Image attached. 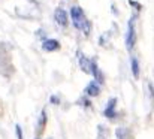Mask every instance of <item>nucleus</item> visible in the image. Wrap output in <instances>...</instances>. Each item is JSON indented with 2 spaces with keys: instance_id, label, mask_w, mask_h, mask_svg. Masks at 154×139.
Listing matches in <instances>:
<instances>
[{
  "instance_id": "obj_1",
  "label": "nucleus",
  "mask_w": 154,
  "mask_h": 139,
  "mask_svg": "<svg viewBox=\"0 0 154 139\" xmlns=\"http://www.w3.org/2000/svg\"><path fill=\"white\" fill-rule=\"evenodd\" d=\"M70 20H72V24L76 30L82 32L85 36H88L91 33V23L90 20L85 17V12L81 6L75 5L70 8Z\"/></svg>"
},
{
  "instance_id": "obj_2",
  "label": "nucleus",
  "mask_w": 154,
  "mask_h": 139,
  "mask_svg": "<svg viewBox=\"0 0 154 139\" xmlns=\"http://www.w3.org/2000/svg\"><path fill=\"white\" fill-rule=\"evenodd\" d=\"M11 54H12V45L8 42H0V75L5 78H11L14 73Z\"/></svg>"
},
{
  "instance_id": "obj_3",
  "label": "nucleus",
  "mask_w": 154,
  "mask_h": 139,
  "mask_svg": "<svg viewBox=\"0 0 154 139\" xmlns=\"http://www.w3.org/2000/svg\"><path fill=\"white\" fill-rule=\"evenodd\" d=\"M135 18H136V14L129 20L127 23V32H126V46H127V51H133L135 44H136V30H135Z\"/></svg>"
},
{
  "instance_id": "obj_4",
  "label": "nucleus",
  "mask_w": 154,
  "mask_h": 139,
  "mask_svg": "<svg viewBox=\"0 0 154 139\" xmlns=\"http://www.w3.org/2000/svg\"><path fill=\"white\" fill-rule=\"evenodd\" d=\"M54 21L57 26L66 29L69 26V14L63 8H55L54 9Z\"/></svg>"
},
{
  "instance_id": "obj_5",
  "label": "nucleus",
  "mask_w": 154,
  "mask_h": 139,
  "mask_svg": "<svg viewBox=\"0 0 154 139\" xmlns=\"http://www.w3.org/2000/svg\"><path fill=\"white\" fill-rule=\"evenodd\" d=\"M41 46H42V51H45V52H57V51H60L61 44L54 38H47Z\"/></svg>"
},
{
  "instance_id": "obj_6",
  "label": "nucleus",
  "mask_w": 154,
  "mask_h": 139,
  "mask_svg": "<svg viewBox=\"0 0 154 139\" xmlns=\"http://www.w3.org/2000/svg\"><path fill=\"white\" fill-rule=\"evenodd\" d=\"M76 57H78V64H79L81 70L85 72V73H90V70H91V58H88L81 51H76Z\"/></svg>"
},
{
  "instance_id": "obj_7",
  "label": "nucleus",
  "mask_w": 154,
  "mask_h": 139,
  "mask_svg": "<svg viewBox=\"0 0 154 139\" xmlns=\"http://www.w3.org/2000/svg\"><path fill=\"white\" fill-rule=\"evenodd\" d=\"M117 99L115 97H111L109 100H108V103H106V106H105V111H103V115L106 117V118H111V120H114L115 117H117Z\"/></svg>"
},
{
  "instance_id": "obj_8",
  "label": "nucleus",
  "mask_w": 154,
  "mask_h": 139,
  "mask_svg": "<svg viewBox=\"0 0 154 139\" xmlns=\"http://www.w3.org/2000/svg\"><path fill=\"white\" fill-rule=\"evenodd\" d=\"M47 121H48V115H47V109H42L41 114H39V118H38V123H36V135L41 136L45 126H47Z\"/></svg>"
},
{
  "instance_id": "obj_9",
  "label": "nucleus",
  "mask_w": 154,
  "mask_h": 139,
  "mask_svg": "<svg viewBox=\"0 0 154 139\" xmlns=\"http://www.w3.org/2000/svg\"><path fill=\"white\" fill-rule=\"evenodd\" d=\"M85 94L90 96V97H97V96L100 94V84H99L96 79L90 81V82L87 84V87H85Z\"/></svg>"
},
{
  "instance_id": "obj_10",
  "label": "nucleus",
  "mask_w": 154,
  "mask_h": 139,
  "mask_svg": "<svg viewBox=\"0 0 154 139\" xmlns=\"http://www.w3.org/2000/svg\"><path fill=\"white\" fill-rule=\"evenodd\" d=\"M130 69H132V75L138 79L139 78V73H141V67H139V61L136 57H132L130 58Z\"/></svg>"
},
{
  "instance_id": "obj_11",
  "label": "nucleus",
  "mask_w": 154,
  "mask_h": 139,
  "mask_svg": "<svg viewBox=\"0 0 154 139\" xmlns=\"http://www.w3.org/2000/svg\"><path fill=\"white\" fill-rule=\"evenodd\" d=\"M115 136L117 139H130L132 135H130V130L127 127H118L115 130Z\"/></svg>"
},
{
  "instance_id": "obj_12",
  "label": "nucleus",
  "mask_w": 154,
  "mask_h": 139,
  "mask_svg": "<svg viewBox=\"0 0 154 139\" xmlns=\"http://www.w3.org/2000/svg\"><path fill=\"white\" fill-rule=\"evenodd\" d=\"M35 38L38 39V41H41V42H44L47 38H48V33H47V29H44V27H39L36 32H35Z\"/></svg>"
},
{
  "instance_id": "obj_13",
  "label": "nucleus",
  "mask_w": 154,
  "mask_h": 139,
  "mask_svg": "<svg viewBox=\"0 0 154 139\" xmlns=\"http://www.w3.org/2000/svg\"><path fill=\"white\" fill-rule=\"evenodd\" d=\"M108 135H109L108 127L103 126V124H99V126H97V139H106Z\"/></svg>"
},
{
  "instance_id": "obj_14",
  "label": "nucleus",
  "mask_w": 154,
  "mask_h": 139,
  "mask_svg": "<svg viewBox=\"0 0 154 139\" xmlns=\"http://www.w3.org/2000/svg\"><path fill=\"white\" fill-rule=\"evenodd\" d=\"M76 103L81 105V106H84V108H91V102L88 100V97H81Z\"/></svg>"
},
{
  "instance_id": "obj_15",
  "label": "nucleus",
  "mask_w": 154,
  "mask_h": 139,
  "mask_svg": "<svg viewBox=\"0 0 154 139\" xmlns=\"http://www.w3.org/2000/svg\"><path fill=\"white\" fill-rule=\"evenodd\" d=\"M109 33H103L102 36H100V39H99V45L102 46H108V41H109Z\"/></svg>"
},
{
  "instance_id": "obj_16",
  "label": "nucleus",
  "mask_w": 154,
  "mask_h": 139,
  "mask_svg": "<svg viewBox=\"0 0 154 139\" xmlns=\"http://www.w3.org/2000/svg\"><path fill=\"white\" fill-rule=\"evenodd\" d=\"M50 103H51V105H60V103H61V99H60V96H57V94H52L51 97H50Z\"/></svg>"
},
{
  "instance_id": "obj_17",
  "label": "nucleus",
  "mask_w": 154,
  "mask_h": 139,
  "mask_svg": "<svg viewBox=\"0 0 154 139\" xmlns=\"http://www.w3.org/2000/svg\"><path fill=\"white\" fill-rule=\"evenodd\" d=\"M15 135H17V139H24V135H23V129L20 124L15 126Z\"/></svg>"
},
{
  "instance_id": "obj_18",
  "label": "nucleus",
  "mask_w": 154,
  "mask_h": 139,
  "mask_svg": "<svg viewBox=\"0 0 154 139\" xmlns=\"http://www.w3.org/2000/svg\"><path fill=\"white\" fill-rule=\"evenodd\" d=\"M129 5H130V6H132V8H133L136 12H139V11L142 9V6H141L138 2H135V0H129Z\"/></svg>"
},
{
  "instance_id": "obj_19",
  "label": "nucleus",
  "mask_w": 154,
  "mask_h": 139,
  "mask_svg": "<svg viewBox=\"0 0 154 139\" xmlns=\"http://www.w3.org/2000/svg\"><path fill=\"white\" fill-rule=\"evenodd\" d=\"M27 2H29L30 5H33L36 9H39V8H41V0H27Z\"/></svg>"
},
{
  "instance_id": "obj_20",
  "label": "nucleus",
  "mask_w": 154,
  "mask_h": 139,
  "mask_svg": "<svg viewBox=\"0 0 154 139\" xmlns=\"http://www.w3.org/2000/svg\"><path fill=\"white\" fill-rule=\"evenodd\" d=\"M111 8H112V11H114V15H118V9H117V6H115V5H112Z\"/></svg>"
},
{
  "instance_id": "obj_21",
  "label": "nucleus",
  "mask_w": 154,
  "mask_h": 139,
  "mask_svg": "<svg viewBox=\"0 0 154 139\" xmlns=\"http://www.w3.org/2000/svg\"><path fill=\"white\" fill-rule=\"evenodd\" d=\"M47 139H52V138H47Z\"/></svg>"
},
{
  "instance_id": "obj_22",
  "label": "nucleus",
  "mask_w": 154,
  "mask_h": 139,
  "mask_svg": "<svg viewBox=\"0 0 154 139\" xmlns=\"http://www.w3.org/2000/svg\"><path fill=\"white\" fill-rule=\"evenodd\" d=\"M35 139H39V138H35Z\"/></svg>"
}]
</instances>
